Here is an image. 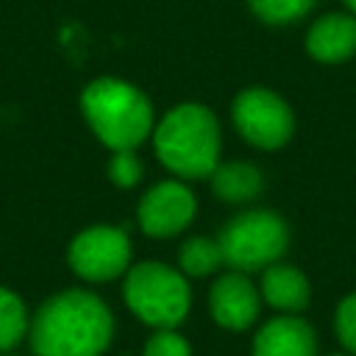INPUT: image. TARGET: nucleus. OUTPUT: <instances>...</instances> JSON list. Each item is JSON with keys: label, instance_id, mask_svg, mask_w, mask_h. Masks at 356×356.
I'll list each match as a JSON object with an SVG mask.
<instances>
[{"label": "nucleus", "instance_id": "nucleus-1", "mask_svg": "<svg viewBox=\"0 0 356 356\" xmlns=\"http://www.w3.org/2000/svg\"><path fill=\"white\" fill-rule=\"evenodd\" d=\"M111 337L114 314L89 289L50 295L28 328L33 356H100L111 345Z\"/></svg>", "mask_w": 356, "mask_h": 356}, {"label": "nucleus", "instance_id": "nucleus-2", "mask_svg": "<svg viewBox=\"0 0 356 356\" xmlns=\"http://www.w3.org/2000/svg\"><path fill=\"white\" fill-rule=\"evenodd\" d=\"M156 159L181 181L209 178L220 164L222 131L217 114L203 103L172 106L150 134Z\"/></svg>", "mask_w": 356, "mask_h": 356}, {"label": "nucleus", "instance_id": "nucleus-3", "mask_svg": "<svg viewBox=\"0 0 356 356\" xmlns=\"http://www.w3.org/2000/svg\"><path fill=\"white\" fill-rule=\"evenodd\" d=\"M81 114L108 150H136L156 128L147 95L114 75H100L83 86Z\"/></svg>", "mask_w": 356, "mask_h": 356}, {"label": "nucleus", "instance_id": "nucleus-4", "mask_svg": "<svg viewBox=\"0 0 356 356\" xmlns=\"http://www.w3.org/2000/svg\"><path fill=\"white\" fill-rule=\"evenodd\" d=\"M125 306L150 328H178L192 306L189 278L164 261H136L122 281Z\"/></svg>", "mask_w": 356, "mask_h": 356}, {"label": "nucleus", "instance_id": "nucleus-5", "mask_svg": "<svg viewBox=\"0 0 356 356\" xmlns=\"http://www.w3.org/2000/svg\"><path fill=\"white\" fill-rule=\"evenodd\" d=\"M217 242L231 270L261 273L264 267L281 261V256L286 253L289 225L273 209H248L234 214L217 231Z\"/></svg>", "mask_w": 356, "mask_h": 356}, {"label": "nucleus", "instance_id": "nucleus-6", "mask_svg": "<svg viewBox=\"0 0 356 356\" xmlns=\"http://www.w3.org/2000/svg\"><path fill=\"white\" fill-rule=\"evenodd\" d=\"M231 120L236 134L256 150H278L295 134V114L289 103L267 86H248L236 92Z\"/></svg>", "mask_w": 356, "mask_h": 356}, {"label": "nucleus", "instance_id": "nucleus-7", "mask_svg": "<svg viewBox=\"0 0 356 356\" xmlns=\"http://www.w3.org/2000/svg\"><path fill=\"white\" fill-rule=\"evenodd\" d=\"M131 239L117 225H89L78 231L67 248L72 273L89 284H106L128 273Z\"/></svg>", "mask_w": 356, "mask_h": 356}, {"label": "nucleus", "instance_id": "nucleus-8", "mask_svg": "<svg viewBox=\"0 0 356 356\" xmlns=\"http://www.w3.org/2000/svg\"><path fill=\"white\" fill-rule=\"evenodd\" d=\"M197 211L195 192L181 178L153 184L136 206V222L150 239H172L189 228Z\"/></svg>", "mask_w": 356, "mask_h": 356}, {"label": "nucleus", "instance_id": "nucleus-9", "mask_svg": "<svg viewBox=\"0 0 356 356\" xmlns=\"http://www.w3.org/2000/svg\"><path fill=\"white\" fill-rule=\"evenodd\" d=\"M261 292L248 278V273L231 270L211 281L209 289V312L211 320L225 331H248L256 325L261 314Z\"/></svg>", "mask_w": 356, "mask_h": 356}, {"label": "nucleus", "instance_id": "nucleus-10", "mask_svg": "<svg viewBox=\"0 0 356 356\" xmlns=\"http://www.w3.org/2000/svg\"><path fill=\"white\" fill-rule=\"evenodd\" d=\"M306 53L320 64H345L356 56V17L350 11H328L317 17L303 39Z\"/></svg>", "mask_w": 356, "mask_h": 356}, {"label": "nucleus", "instance_id": "nucleus-11", "mask_svg": "<svg viewBox=\"0 0 356 356\" xmlns=\"http://www.w3.org/2000/svg\"><path fill=\"white\" fill-rule=\"evenodd\" d=\"M253 356H317V334L298 314H278L259 325Z\"/></svg>", "mask_w": 356, "mask_h": 356}, {"label": "nucleus", "instance_id": "nucleus-12", "mask_svg": "<svg viewBox=\"0 0 356 356\" xmlns=\"http://www.w3.org/2000/svg\"><path fill=\"white\" fill-rule=\"evenodd\" d=\"M259 292L261 300L281 314H300L312 300V284L306 273L286 261H275L261 270Z\"/></svg>", "mask_w": 356, "mask_h": 356}, {"label": "nucleus", "instance_id": "nucleus-13", "mask_svg": "<svg viewBox=\"0 0 356 356\" xmlns=\"http://www.w3.org/2000/svg\"><path fill=\"white\" fill-rule=\"evenodd\" d=\"M209 181H211V195L231 206H245L256 200L264 186L261 170L253 161H242V159L220 161L209 175Z\"/></svg>", "mask_w": 356, "mask_h": 356}, {"label": "nucleus", "instance_id": "nucleus-14", "mask_svg": "<svg viewBox=\"0 0 356 356\" xmlns=\"http://www.w3.org/2000/svg\"><path fill=\"white\" fill-rule=\"evenodd\" d=\"M222 264H225V259H222V248H220L217 236L214 239L211 236H189L178 248V270L186 278L214 275Z\"/></svg>", "mask_w": 356, "mask_h": 356}, {"label": "nucleus", "instance_id": "nucleus-15", "mask_svg": "<svg viewBox=\"0 0 356 356\" xmlns=\"http://www.w3.org/2000/svg\"><path fill=\"white\" fill-rule=\"evenodd\" d=\"M31 320L22 298L6 286H0V353H8L28 337Z\"/></svg>", "mask_w": 356, "mask_h": 356}, {"label": "nucleus", "instance_id": "nucleus-16", "mask_svg": "<svg viewBox=\"0 0 356 356\" xmlns=\"http://www.w3.org/2000/svg\"><path fill=\"white\" fill-rule=\"evenodd\" d=\"M248 6L267 25H292L303 19L317 0H248Z\"/></svg>", "mask_w": 356, "mask_h": 356}, {"label": "nucleus", "instance_id": "nucleus-17", "mask_svg": "<svg viewBox=\"0 0 356 356\" xmlns=\"http://www.w3.org/2000/svg\"><path fill=\"white\" fill-rule=\"evenodd\" d=\"M142 159L136 156V150H111L108 159V178L114 186L120 189H131L142 181Z\"/></svg>", "mask_w": 356, "mask_h": 356}, {"label": "nucleus", "instance_id": "nucleus-18", "mask_svg": "<svg viewBox=\"0 0 356 356\" xmlns=\"http://www.w3.org/2000/svg\"><path fill=\"white\" fill-rule=\"evenodd\" d=\"M142 356H192V348L178 328H156L145 342Z\"/></svg>", "mask_w": 356, "mask_h": 356}, {"label": "nucleus", "instance_id": "nucleus-19", "mask_svg": "<svg viewBox=\"0 0 356 356\" xmlns=\"http://www.w3.org/2000/svg\"><path fill=\"white\" fill-rule=\"evenodd\" d=\"M334 331L339 345L356 356V292H348L334 312Z\"/></svg>", "mask_w": 356, "mask_h": 356}, {"label": "nucleus", "instance_id": "nucleus-20", "mask_svg": "<svg viewBox=\"0 0 356 356\" xmlns=\"http://www.w3.org/2000/svg\"><path fill=\"white\" fill-rule=\"evenodd\" d=\"M342 3H345V8H348L353 17H356V0H342Z\"/></svg>", "mask_w": 356, "mask_h": 356}, {"label": "nucleus", "instance_id": "nucleus-21", "mask_svg": "<svg viewBox=\"0 0 356 356\" xmlns=\"http://www.w3.org/2000/svg\"><path fill=\"white\" fill-rule=\"evenodd\" d=\"M331 356H353V353H348V350H345V353H331Z\"/></svg>", "mask_w": 356, "mask_h": 356}, {"label": "nucleus", "instance_id": "nucleus-22", "mask_svg": "<svg viewBox=\"0 0 356 356\" xmlns=\"http://www.w3.org/2000/svg\"><path fill=\"white\" fill-rule=\"evenodd\" d=\"M0 356H11V353H0Z\"/></svg>", "mask_w": 356, "mask_h": 356}]
</instances>
